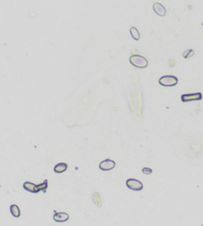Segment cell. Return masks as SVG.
I'll list each match as a JSON object with an SVG mask.
<instances>
[{"instance_id": "15", "label": "cell", "mask_w": 203, "mask_h": 226, "mask_svg": "<svg viewBox=\"0 0 203 226\" xmlns=\"http://www.w3.org/2000/svg\"><path fill=\"white\" fill-rule=\"evenodd\" d=\"M201 226H203V224H202V225H201Z\"/></svg>"}, {"instance_id": "1", "label": "cell", "mask_w": 203, "mask_h": 226, "mask_svg": "<svg viewBox=\"0 0 203 226\" xmlns=\"http://www.w3.org/2000/svg\"><path fill=\"white\" fill-rule=\"evenodd\" d=\"M23 189H26L29 192L32 193H39L40 192H46V190L48 189V180H44L43 183H40V185H35L33 183L30 182H25L23 183Z\"/></svg>"}, {"instance_id": "5", "label": "cell", "mask_w": 203, "mask_h": 226, "mask_svg": "<svg viewBox=\"0 0 203 226\" xmlns=\"http://www.w3.org/2000/svg\"><path fill=\"white\" fill-rule=\"evenodd\" d=\"M126 186L129 189L132 190H135V192H139V190L143 189V183H142L140 180H135V179H128L126 180Z\"/></svg>"}, {"instance_id": "2", "label": "cell", "mask_w": 203, "mask_h": 226, "mask_svg": "<svg viewBox=\"0 0 203 226\" xmlns=\"http://www.w3.org/2000/svg\"><path fill=\"white\" fill-rule=\"evenodd\" d=\"M130 63L134 67H139V69H145L149 64V62L146 58L142 57L140 55H132L130 57Z\"/></svg>"}, {"instance_id": "4", "label": "cell", "mask_w": 203, "mask_h": 226, "mask_svg": "<svg viewBox=\"0 0 203 226\" xmlns=\"http://www.w3.org/2000/svg\"><path fill=\"white\" fill-rule=\"evenodd\" d=\"M182 102H189V101H197L202 99V94L200 92L196 93H186V94H182L180 97Z\"/></svg>"}, {"instance_id": "6", "label": "cell", "mask_w": 203, "mask_h": 226, "mask_svg": "<svg viewBox=\"0 0 203 226\" xmlns=\"http://www.w3.org/2000/svg\"><path fill=\"white\" fill-rule=\"evenodd\" d=\"M116 166V164L114 161H112L110 159H107V160H104L102 161V162L99 164V169L101 171H105V172H107V171H110L112 169H114Z\"/></svg>"}, {"instance_id": "12", "label": "cell", "mask_w": 203, "mask_h": 226, "mask_svg": "<svg viewBox=\"0 0 203 226\" xmlns=\"http://www.w3.org/2000/svg\"><path fill=\"white\" fill-rule=\"evenodd\" d=\"M92 201H93V202H94L96 205L99 206V207H100V206L102 205L100 195H99L98 192H95L94 193H93V195H92Z\"/></svg>"}, {"instance_id": "13", "label": "cell", "mask_w": 203, "mask_h": 226, "mask_svg": "<svg viewBox=\"0 0 203 226\" xmlns=\"http://www.w3.org/2000/svg\"><path fill=\"white\" fill-rule=\"evenodd\" d=\"M193 55H194V51L193 50H186L185 52H183L182 57L184 58V59H187V58L192 57Z\"/></svg>"}, {"instance_id": "10", "label": "cell", "mask_w": 203, "mask_h": 226, "mask_svg": "<svg viewBox=\"0 0 203 226\" xmlns=\"http://www.w3.org/2000/svg\"><path fill=\"white\" fill-rule=\"evenodd\" d=\"M10 212H11L12 216H14L15 218L20 217V215H21L20 208H19L18 205H16V204H12L10 206Z\"/></svg>"}, {"instance_id": "11", "label": "cell", "mask_w": 203, "mask_h": 226, "mask_svg": "<svg viewBox=\"0 0 203 226\" xmlns=\"http://www.w3.org/2000/svg\"><path fill=\"white\" fill-rule=\"evenodd\" d=\"M130 33H131L132 38H133L134 40H136V41H139L140 40V38H141L140 32L138 31V29L136 27H131L130 28Z\"/></svg>"}, {"instance_id": "7", "label": "cell", "mask_w": 203, "mask_h": 226, "mask_svg": "<svg viewBox=\"0 0 203 226\" xmlns=\"http://www.w3.org/2000/svg\"><path fill=\"white\" fill-rule=\"evenodd\" d=\"M69 218V215L66 212H54V220L57 222H64L67 221Z\"/></svg>"}, {"instance_id": "14", "label": "cell", "mask_w": 203, "mask_h": 226, "mask_svg": "<svg viewBox=\"0 0 203 226\" xmlns=\"http://www.w3.org/2000/svg\"><path fill=\"white\" fill-rule=\"evenodd\" d=\"M142 173L145 174V175H151V174L153 173V171H152V169H150V168H143Z\"/></svg>"}, {"instance_id": "3", "label": "cell", "mask_w": 203, "mask_h": 226, "mask_svg": "<svg viewBox=\"0 0 203 226\" xmlns=\"http://www.w3.org/2000/svg\"><path fill=\"white\" fill-rule=\"evenodd\" d=\"M178 77L175 76H163L159 79V83L163 86H166V88H169V86H175L178 85Z\"/></svg>"}, {"instance_id": "9", "label": "cell", "mask_w": 203, "mask_h": 226, "mask_svg": "<svg viewBox=\"0 0 203 226\" xmlns=\"http://www.w3.org/2000/svg\"><path fill=\"white\" fill-rule=\"evenodd\" d=\"M66 170H67V164H66V163H60V164L56 165L54 168V173H57V174L63 173V172H66Z\"/></svg>"}, {"instance_id": "8", "label": "cell", "mask_w": 203, "mask_h": 226, "mask_svg": "<svg viewBox=\"0 0 203 226\" xmlns=\"http://www.w3.org/2000/svg\"><path fill=\"white\" fill-rule=\"evenodd\" d=\"M153 8L156 14H157L159 16H166V7H163V4H160V3H154L153 5Z\"/></svg>"}]
</instances>
